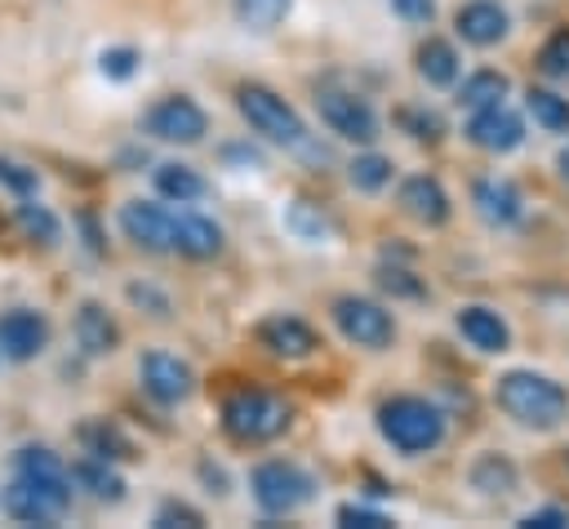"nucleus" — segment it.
Wrapping results in <instances>:
<instances>
[{
    "label": "nucleus",
    "instance_id": "nucleus-38",
    "mask_svg": "<svg viewBox=\"0 0 569 529\" xmlns=\"http://www.w3.org/2000/svg\"><path fill=\"white\" fill-rule=\"evenodd\" d=\"M0 187H9L18 200H27V196L40 191V173L31 164H18V160H4L0 156Z\"/></svg>",
    "mask_w": 569,
    "mask_h": 529
},
{
    "label": "nucleus",
    "instance_id": "nucleus-18",
    "mask_svg": "<svg viewBox=\"0 0 569 529\" xmlns=\"http://www.w3.org/2000/svg\"><path fill=\"white\" fill-rule=\"evenodd\" d=\"M471 204L489 227H516L525 218V196L511 178H480L471 187Z\"/></svg>",
    "mask_w": 569,
    "mask_h": 529
},
{
    "label": "nucleus",
    "instance_id": "nucleus-16",
    "mask_svg": "<svg viewBox=\"0 0 569 529\" xmlns=\"http://www.w3.org/2000/svg\"><path fill=\"white\" fill-rule=\"evenodd\" d=\"M453 31H458L467 44H476V49H493L498 40H507L511 18H507V9L493 4V0H467V4H458V13H453Z\"/></svg>",
    "mask_w": 569,
    "mask_h": 529
},
{
    "label": "nucleus",
    "instance_id": "nucleus-41",
    "mask_svg": "<svg viewBox=\"0 0 569 529\" xmlns=\"http://www.w3.org/2000/svg\"><path fill=\"white\" fill-rule=\"evenodd\" d=\"M391 9H396L405 22H431V13H436L431 0H391Z\"/></svg>",
    "mask_w": 569,
    "mask_h": 529
},
{
    "label": "nucleus",
    "instance_id": "nucleus-32",
    "mask_svg": "<svg viewBox=\"0 0 569 529\" xmlns=\"http://www.w3.org/2000/svg\"><path fill=\"white\" fill-rule=\"evenodd\" d=\"M289 13V0H236V18L249 31H276Z\"/></svg>",
    "mask_w": 569,
    "mask_h": 529
},
{
    "label": "nucleus",
    "instance_id": "nucleus-25",
    "mask_svg": "<svg viewBox=\"0 0 569 529\" xmlns=\"http://www.w3.org/2000/svg\"><path fill=\"white\" fill-rule=\"evenodd\" d=\"M507 93H511V80H507L502 71H493V67H480V71H471V76L458 84V107L480 111V107L507 102Z\"/></svg>",
    "mask_w": 569,
    "mask_h": 529
},
{
    "label": "nucleus",
    "instance_id": "nucleus-2",
    "mask_svg": "<svg viewBox=\"0 0 569 529\" xmlns=\"http://www.w3.org/2000/svg\"><path fill=\"white\" fill-rule=\"evenodd\" d=\"M373 422H378V436L405 458H422V453L440 449L445 431H449L445 409L431 405L427 396H391L378 405Z\"/></svg>",
    "mask_w": 569,
    "mask_h": 529
},
{
    "label": "nucleus",
    "instance_id": "nucleus-4",
    "mask_svg": "<svg viewBox=\"0 0 569 529\" xmlns=\"http://www.w3.org/2000/svg\"><path fill=\"white\" fill-rule=\"evenodd\" d=\"M236 111L244 116V124L258 138H267L276 147H289V151H307L311 147V133H307L302 116L293 111V102H284L267 84H240L236 89Z\"/></svg>",
    "mask_w": 569,
    "mask_h": 529
},
{
    "label": "nucleus",
    "instance_id": "nucleus-37",
    "mask_svg": "<svg viewBox=\"0 0 569 529\" xmlns=\"http://www.w3.org/2000/svg\"><path fill=\"white\" fill-rule=\"evenodd\" d=\"M333 520H338L342 529H391V525H396L391 516H382V511H373V507H365V502H342V507L333 511Z\"/></svg>",
    "mask_w": 569,
    "mask_h": 529
},
{
    "label": "nucleus",
    "instance_id": "nucleus-23",
    "mask_svg": "<svg viewBox=\"0 0 569 529\" xmlns=\"http://www.w3.org/2000/svg\"><path fill=\"white\" fill-rule=\"evenodd\" d=\"M151 182H156V191H160L164 200H173V204H191V200H200V196L209 191V182H204L191 164H182V160H164V164H156Z\"/></svg>",
    "mask_w": 569,
    "mask_h": 529
},
{
    "label": "nucleus",
    "instance_id": "nucleus-26",
    "mask_svg": "<svg viewBox=\"0 0 569 529\" xmlns=\"http://www.w3.org/2000/svg\"><path fill=\"white\" fill-rule=\"evenodd\" d=\"M80 445H84V453H98V458H111V462L138 458V453H133V440H129L116 422H107V418L84 422V427H80Z\"/></svg>",
    "mask_w": 569,
    "mask_h": 529
},
{
    "label": "nucleus",
    "instance_id": "nucleus-3",
    "mask_svg": "<svg viewBox=\"0 0 569 529\" xmlns=\"http://www.w3.org/2000/svg\"><path fill=\"white\" fill-rule=\"evenodd\" d=\"M289 418H293V409L262 387H240L222 400V431L236 445H267V440L284 436Z\"/></svg>",
    "mask_w": 569,
    "mask_h": 529
},
{
    "label": "nucleus",
    "instance_id": "nucleus-1",
    "mask_svg": "<svg viewBox=\"0 0 569 529\" xmlns=\"http://www.w3.org/2000/svg\"><path fill=\"white\" fill-rule=\"evenodd\" d=\"M493 405L529 431H556L569 418V391L538 369H507L493 382Z\"/></svg>",
    "mask_w": 569,
    "mask_h": 529
},
{
    "label": "nucleus",
    "instance_id": "nucleus-10",
    "mask_svg": "<svg viewBox=\"0 0 569 529\" xmlns=\"http://www.w3.org/2000/svg\"><path fill=\"white\" fill-rule=\"evenodd\" d=\"M316 111L325 120L329 133H338L342 142H378V111L360 98V93H347V89H320L316 93Z\"/></svg>",
    "mask_w": 569,
    "mask_h": 529
},
{
    "label": "nucleus",
    "instance_id": "nucleus-40",
    "mask_svg": "<svg viewBox=\"0 0 569 529\" xmlns=\"http://www.w3.org/2000/svg\"><path fill=\"white\" fill-rule=\"evenodd\" d=\"M569 525V507H533L520 516V529H565Z\"/></svg>",
    "mask_w": 569,
    "mask_h": 529
},
{
    "label": "nucleus",
    "instance_id": "nucleus-36",
    "mask_svg": "<svg viewBox=\"0 0 569 529\" xmlns=\"http://www.w3.org/2000/svg\"><path fill=\"white\" fill-rule=\"evenodd\" d=\"M156 529H200L204 525V516L191 507V502H178V498H164L160 507H156V520H151Z\"/></svg>",
    "mask_w": 569,
    "mask_h": 529
},
{
    "label": "nucleus",
    "instance_id": "nucleus-39",
    "mask_svg": "<svg viewBox=\"0 0 569 529\" xmlns=\"http://www.w3.org/2000/svg\"><path fill=\"white\" fill-rule=\"evenodd\" d=\"M129 302L133 307H147V316H156V320H169V298L160 293V289H151V285H129Z\"/></svg>",
    "mask_w": 569,
    "mask_h": 529
},
{
    "label": "nucleus",
    "instance_id": "nucleus-7",
    "mask_svg": "<svg viewBox=\"0 0 569 529\" xmlns=\"http://www.w3.org/2000/svg\"><path fill=\"white\" fill-rule=\"evenodd\" d=\"M329 316H333V329H338L351 347L387 351V347L396 342V320H391V311H387L382 302H373V298L342 293V298H333Z\"/></svg>",
    "mask_w": 569,
    "mask_h": 529
},
{
    "label": "nucleus",
    "instance_id": "nucleus-22",
    "mask_svg": "<svg viewBox=\"0 0 569 529\" xmlns=\"http://www.w3.org/2000/svg\"><path fill=\"white\" fill-rule=\"evenodd\" d=\"M467 480H471V489H480L485 498H507V493H516L520 471H516V462H511L507 453H480V458L471 462Z\"/></svg>",
    "mask_w": 569,
    "mask_h": 529
},
{
    "label": "nucleus",
    "instance_id": "nucleus-11",
    "mask_svg": "<svg viewBox=\"0 0 569 529\" xmlns=\"http://www.w3.org/2000/svg\"><path fill=\"white\" fill-rule=\"evenodd\" d=\"M138 382L156 405H182L196 391V369L173 351H147L138 360Z\"/></svg>",
    "mask_w": 569,
    "mask_h": 529
},
{
    "label": "nucleus",
    "instance_id": "nucleus-35",
    "mask_svg": "<svg viewBox=\"0 0 569 529\" xmlns=\"http://www.w3.org/2000/svg\"><path fill=\"white\" fill-rule=\"evenodd\" d=\"M138 62H142V53H138L133 44H116V49H102V53H98V71H102L107 80H129V76L138 71Z\"/></svg>",
    "mask_w": 569,
    "mask_h": 529
},
{
    "label": "nucleus",
    "instance_id": "nucleus-31",
    "mask_svg": "<svg viewBox=\"0 0 569 529\" xmlns=\"http://www.w3.org/2000/svg\"><path fill=\"white\" fill-rule=\"evenodd\" d=\"M538 71L551 80V84H565L569 89V27L551 31L538 49Z\"/></svg>",
    "mask_w": 569,
    "mask_h": 529
},
{
    "label": "nucleus",
    "instance_id": "nucleus-19",
    "mask_svg": "<svg viewBox=\"0 0 569 529\" xmlns=\"http://www.w3.org/2000/svg\"><path fill=\"white\" fill-rule=\"evenodd\" d=\"M71 485L80 489V493H89L93 502H107V507H120L124 498H129V485H124V476L111 467V458H98V453H84V458H76L71 467Z\"/></svg>",
    "mask_w": 569,
    "mask_h": 529
},
{
    "label": "nucleus",
    "instance_id": "nucleus-34",
    "mask_svg": "<svg viewBox=\"0 0 569 529\" xmlns=\"http://www.w3.org/2000/svg\"><path fill=\"white\" fill-rule=\"evenodd\" d=\"M400 129L413 138V142H440L445 138V120L427 107H405L400 111Z\"/></svg>",
    "mask_w": 569,
    "mask_h": 529
},
{
    "label": "nucleus",
    "instance_id": "nucleus-5",
    "mask_svg": "<svg viewBox=\"0 0 569 529\" xmlns=\"http://www.w3.org/2000/svg\"><path fill=\"white\" fill-rule=\"evenodd\" d=\"M71 471L67 476H27L13 471V480L0 493V507L18 525H58L71 511Z\"/></svg>",
    "mask_w": 569,
    "mask_h": 529
},
{
    "label": "nucleus",
    "instance_id": "nucleus-13",
    "mask_svg": "<svg viewBox=\"0 0 569 529\" xmlns=\"http://www.w3.org/2000/svg\"><path fill=\"white\" fill-rule=\"evenodd\" d=\"M396 204L418 227H445L453 218V200H449V191H445V182L436 173H409L400 182V191H396Z\"/></svg>",
    "mask_w": 569,
    "mask_h": 529
},
{
    "label": "nucleus",
    "instance_id": "nucleus-15",
    "mask_svg": "<svg viewBox=\"0 0 569 529\" xmlns=\"http://www.w3.org/2000/svg\"><path fill=\"white\" fill-rule=\"evenodd\" d=\"M253 338H258V347H267V351L280 356V360H307V356H316V347H320L316 329H311L307 320H298V316H284V311L258 320Z\"/></svg>",
    "mask_w": 569,
    "mask_h": 529
},
{
    "label": "nucleus",
    "instance_id": "nucleus-14",
    "mask_svg": "<svg viewBox=\"0 0 569 529\" xmlns=\"http://www.w3.org/2000/svg\"><path fill=\"white\" fill-rule=\"evenodd\" d=\"M44 347H49V320H44L40 311L13 307V311L0 316V356H4V360L27 365V360H36Z\"/></svg>",
    "mask_w": 569,
    "mask_h": 529
},
{
    "label": "nucleus",
    "instance_id": "nucleus-42",
    "mask_svg": "<svg viewBox=\"0 0 569 529\" xmlns=\"http://www.w3.org/2000/svg\"><path fill=\"white\" fill-rule=\"evenodd\" d=\"M560 173L569 178V151H560Z\"/></svg>",
    "mask_w": 569,
    "mask_h": 529
},
{
    "label": "nucleus",
    "instance_id": "nucleus-28",
    "mask_svg": "<svg viewBox=\"0 0 569 529\" xmlns=\"http://www.w3.org/2000/svg\"><path fill=\"white\" fill-rule=\"evenodd\" d=\"M525 111L533 116L538 129H547V133H569V98H565V93H556V89H533V84H529Z\"/></svg>",
    "mask_w": 569,
    "mask_h": 529
},
{
    "label": "nucleus",
    "instance_id": "nucleus-8",
    "mask_svg": "<svg viewBox=\"0 0 569 529\" xmlns=\"http://www.w3.org/2000/svg\"><path fill=\"white\" fill-rule=\"evenodd\" d=\"M142 129L156 138V142H173V147H196L204 133H209V116L196 98L187 93H164L147 116H142Z\"/></svg>",
    "mask_w": 569,
    "mask_h": 529
},
{
    "label": "nucleus",
    "instance_id": "nucleus-33",
    "mask_svg": "<svg viewBox=\"0 0 569 529\" xmlns=\"http://www.w3.org/2000/svg\"><path fill=\"white\" fill-rule=\"evenodd\" d=\"M373 280H378V289H382V293H391V298H427V285H422L413 271L396 267V262H382Z\"/></svg>",
    "mask_w": 569,
    "mask_h": 529
},
{
    "label": "nucleus",
    "instance_id": "nucleus-21",
    "mask_svg": "<svg viewBox=\"0 0 569 529\" xmlns=\"http://www.w3.org/2000/svg\"><path fill=\"white\" fill-rule=\"evenodd\" d=\"M178 253L191 258V262L218 258L222 253V227L213 218H204V213L182 209V218H178Z\"/></svg>",
    "mask_w": 569,
    "mask_h": 529
},
{
    "label": "nucleus",
    "instance_id": "nucleus-24",
    "mask_svg": "<svg viewBox=\"0 0 569 529\" xmlns=\"http://www.w3.org/2000/svg\"><path fill=\"white\" fill-rule=\"evenodd\" d=\"M418 76L427 84H436V89H449L458 80V49L449 40H440V36H427L418 44Z\"/></svg>",
    "mask_w": 569,
    "mask_h": 529
},
{
    "label": "nucleus",
    "instance_id": "nucleus-20",
    "mask_svg": "<svg viewBox=\"0 0 569 529\" xmlns=\"http://www.w3.org/2000/svg\"><path fill=\"white\" fill-rule=\"evenodd\" d=\"M71 329H76V342L84 356H111L120 347V325L102 302H80Z\"/></svg>",
    "mask_w": 569,
    "mask_h": 529
},
{
    "label": "nucleus",
    "instance_id": "nucleus-30",
    "mask_svg": "<svg viewBox=\"0 0 569 529\" xmlns=\"http://www.w3.org/2000/svg\"><path fill=\"white\" fill-rule=\"evenodd\" d=\"M391 160L387 156H378V151H360L351 164H347V182L356 187V191H365V196H378L387 182H391Z\"/></svg>",
    "mask_w": 569,
    "mask_h": 529
},
{
    "label": "nucleus",
    "instance_id": "nucleus-12",
    "mask_svg": "<svg viewBox=\"0 0 569 529\" xmlns=\"http://www.w3.org/2000/svg\"><path fill=\"white\" fill-rule=\"evenodd\" d=\"M462 133H467L471 147H480L489 156H507V151H516L525 142V120L507 102H493V107L471 111L467 124H462Z\"/></svg>",
    "mask_w": 569,
    "mask_h": 529
},
{
    "label": "nucleus",
    "instance_id": "nucleus-9",
    "mask_svg": "<svg viewBox=\"0 0 569 529\" xmlns=\"http://www.w3.org/2000/svg\"><path fill=\"white\" fill-rule=\"evenodd\" d=\"M178 218L182 209L169 204H151V200H129L120 204V231L124 240H133L147 253H178Z\"/></svg>",
    "mask_w": 569,
    "mask_h": 529
},
{
    "label": "nucleus",
    "instance_id": "nucleus-17",
    "mask_svg": "<svg viewBox=\"0 0 569 529\" xmlns=\"http://www.w3.org/2000/svg\"><path fill=\"white\" fill-rule=\"evenodd\" d=\"M453 325H458V333L467 338V347H476L480 356H502V351L511 347V325H507L493 307H485V302L462 307V311L453 316Z\"/></svg>",
    "mask_w": 569,
    "mask_h": 529
},
{
    "label": "nucleus",
    "instance_id": "nucleus-6",
    "mask_svg": "<svg viewBox=\"0 0 569 529\" xmlns=\"http://www.w3.org/2000/svg\"><path fill=\"white\" fill-rule=\"evenodd\" d=\"M249 489H253L258 511H267V516H293V511H302L316 498V476L307 467L289 462V458H267V462L253 467Z\"/></svg>",
    "mask_w": 569,
    "mask_h": 529
},
{
    "label": "nucleus",
    "instance_id": "nucleus-27",
    "mask_svg": "<svg viewBox=\"0 0 569 529\" xmlns=\"http://www.w3.org/2000/svg\"><path fill=\"white\" fill-rule=\"evenodd\" d=\"M13 222L22 227L27 240H36V244H44V249H53V244L62 240V222H58V213H53L49 204H36V196H27V200L18 204Z\"/></svg>",
    "mask_w": 569,
    "mask_h": 529
},
{
    "label": "nucleus",
    "instance_id": "nucleus-29",
    "mask_svg": "<svg viewBox=\"0 0 569 529\" xmlns=\"http://www.w3.org/2000/svg\"><path fill=\"white\" fill-rule=\"evenodd\" d=\"M284 227H289L298 240H307V244H320V240L333 236V218H329L320 204H311V200H293V204L284 209Z\"/></svg>",
    "mask_w": 569,
    "mask_h": 529
}]
</instances>
